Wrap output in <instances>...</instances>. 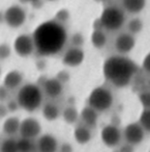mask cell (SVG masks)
<instances>
[{
    "instance_id": "cell-1",
    "label": "cell",
    "mask_w": 150,
    "mask_h": 152,
    "mask_svg": "<svg viewBox=\"0 0 150 152\" xmlns=\"http://www.w3.org/2000/svg\"><path fill=\"white\" fill-rule=\"evenodd\" d=\"M36 53L40 56H53L64 49L69 34L63 24L48 20L38 24L32 34Z\"/></svg>"
},
{
    "instance_id": "cell-2",
    "label": "cell",
    "mask_w": 150,
    "mask_h": 152,
    "mask_svg": "<svg viewBox=\"0 0 150 152\" xmlns=\"http://www.w3.org/2000/svg\"><path fill=\"white\" fill-rule=\"evenodd\" d=\"M138 70V65L133 59L118 53L109 56L102 65L105 79L118 89L131 85Z\"/></svg>"
},
{
    "instance_id": "cell-3",
    "label": "cell",
    "mask_w": 150,
    "mask_h": 152,
    "mask_svg": "<svg viewBox=\"0 0 150 152\" xmlns=\"http://www.w3.org/2000/svg\"><path fill=\"white\" fill-rule=\"evenodd\" d=\"M44 92L40 85L33 83H23L18 90L16 100L21 110L27 113H34L44 104Z\"/></svg>"
},
{
    "instance_id": "cell-4",
    "label": "cell",
    "mask_w": 150,
    "mask_h": 152,
    "mask_svg": "<svg viewBox=\"0 0 150 152\" xmlns=\"http://www.w3.org/2000/svg\"><path fill=\"white\" fill-rule=\"evenodd\" d=\"M98 22L100 27L107 31H118L125 23V13L122 7L108 5L102 10Z\"/></svg>"
},
{
    "instance_id": "cell-5",
    "label": "cell",
    "mask_w": 150,
    "mask_h": 152,
    "mask_svg": "<svg viewBox=\"0 0 150 152\" xmlns=\"http://www.w3.org/2000/svg\"><path fill=\"white\" fill-rule=\"evenodd\" d=\"M87 103L100 114L108 112L114 104L113 92L105 86L94 88L88 96Z\"/></svg>"
},
{
    "instance_id": "cell-6",
    "label": "cell",
    "mask_w": 150,
    "mask_h": 152,
    "mask_svg": "<svg viewBox=\"0 0 150 152\" xmlns=\"http://www.w3.org/2000/svg\"><path fill=\"white\" fill-rule=\"evenodd\" d=\"M27 21V12L21 4H12L3 13V22L12 29L22 27Z\"/></svg>"
},
{
    "instance_id": "cell-7",
    "label": "cell",
    "mask_w": 150,
    "mask_h": 152,
    "mask_svg": "<svg viewBox=\"0 0 150 152\" xmlns=\"http://www.w3.org/2000/svg\"><path fill=\"white\" fill-rule=\"evenodd\" d=\"M13 50L22 58H27L35 53V44L32 34H22L16 37L13 43Z\"/></svg>"
},
{
    "instance_id": "cell-8",
    "label": "cell",
    "mask_w": 150,
    "mask_h": 152,
    "mask_svg": "<svg viewBox=\"0 0 150 152\" xmlns=\"http://www.w3.org/2000/svg\"><path fill=\"white\" fill-rule=\"evenodd\" d=\"M145 135V130L140 125L139 122L128 123L122 131V137L124 139L125 143L128 144V145H131L133 147L143 143Z\"/></svg>"
},
{
    "instance_id": "cell-9",
    "label": "cell",
    "mask_w": 150,
    "mask_h": 152,
    "mask_svg": "<svg viewBox=\"0 0 150 152\" xmlns=\"http://www.w3.org/2000/svg\"><path fill=\"white\" fill-rule=\"evenodd\" d=\"M43 132V127L40 121L33 117H27V118L21 120L20 123L19 134L21 137L29 140H36Z\"/></svg>"
},
{
    "instance_id": "cell-10",
    "label": "cell",
    "mask_w": 150,
    "mask_h": 152,
    "mask_svg": "<svg viewBox=\"0 0 150 152\" xmlns=\"http://www.w3.org/2000/svg\"><path fill=\"white\" fill-rule=\"evenodd\" d=\"M100 139L105 146L109 148H115L122 141V131L116 125L107 124L100 130Z\"/></svg>"
},
{
    "instance_id": "cell-11",
    "label": "cell",
    "mask_w": 150,
    "mask_h": 152,
    "mask_svg": "<svg viewBox=\"0 0 150 152\" xmlns=\"http://www.w3.org/2000/svg\"><path fill=\"white\" fill-rule=\"evenodd\" d=\"M136 46V37L128 31L121 32L114 41V48L118 54L127 55L133 50Z\"/></svg>"
},
{
    "instance_id": "cell-12",
    "label": "cell",
    "mask_w": 150,
    "mask_h": 152,
    "mask_svg": "<svg viewBox=\"0 0 150 152\" xmlns=\"http://www.w3.org/2000/svg\"><path fill=\"white\" fill-rule=\"evenodd\" d=\"M85 52L82 47L71 46L64 51L62 55V64L69 68L80 67L84 63Z\"/></svg>"
},
{
    "instance_id": "cell-13",
    "label": "cell",
    "mask_w": 150,
    "mask_h": 152,
    "mask_svg": "<svg viewBox=\"0 0 150 152\" xmlns=\"http://www.w3.org/2000/svg\"><path fill=\"white\" fill-rule=\"evenodd\" d=\"M36 152H58L59 142L55 135L51 133L40 134L35 141Z\"/></svg>"
},
{
    "instance_id": "cell-14",
    "label": "cell",
    "mask_w": 150,
    "mask_h": 152,
    "mask_svg": "<svg viewBox=\"0 0 150 152\" xmlns=\"http://www.w3.org/2000/svg\"><path fill=\"white\" fill-rule=\"evenodd\" d=\"M42 89L45 96L50 99H57L62 95L64 87L60 79L57 77H52V78H47L43 83Z\"/></svg>"
},
{
    "instance_id": "cell-15",
    "label": "cell",
    "mask_w": 150,
    "mask_h": 152,
    "mask_svg": "<svg viewBox=\"0 0 150 152\" xmlns=\"http://www.w3.org/2000/svg\"><path fill=\"white\" fill-rule=\"evenodd\" d=\"M24 83V74L20 70H11L3 77V86L9 91L19 90Z\"/></svg>"
},
{
    "instance_id": "cell-16",
    "label": "cell",
    "mask_w": 150,
    "mask_h": 152,
    "mask_svg": "<svg viewBox=\"0 0 150 152\" xmlns=\"http://www.w3.org/2000/svg\"><path fill=\"white\" fill-rule=\"evenodd\" d=\"M98 115H100V113L96 112L94 108H92L91 106H89L87 104L80 112L79 120L81 121V123L83 125L89 127L90 129H93L97 126L98 117H100Z\"/></svg>"
},
{
    "instance_id": "cell-17",
    "label": "cell",
    "mask_w": 150,
    "mask_h": 152,
    "mask_svg": "<svg viewBox=\"0 0 150 152\" xmlns=\"http://www.w3.org/2000/svg\"><path fill=\"white\" fill-rule=\"evenodd\" d=\"M147 0H121V7L124 12L131 15H138L144 11Z\"/></svg>"
},
{
    "instance_id": "cell-18",
    "label": "cell",
    "mask_w": 150,
    "mask_h": 152,
    "mask_svg": "<svg viewBox=\"0 0 150 152\" xmlns=\"http://www.w3.org/2000/svg\"><path fill=\"white\" fill-rule=\"evenodd\" d=\"M42 114L45 120L49 122L56 121L61 117V110L54 102H46L42 105Z\"/></svg>"
},
{
    "instance_id": "cell-19",
    "label": "cell",
    "mask_w": 150,
    "mask_h": 152,
    "mask_svg": "<svg viewBox=\"0 0 150 152\" xmlns=\"http://www.w3.org/2000/svg\"><path fill=\"white\" fill-rule=\"evenodd\" d=\"M21 120L17 116H7L2 124V131L7 137H15L19 133Z\"/></svg>"
},
{
    "instance_id": "cell-20",
    "label": "cell",
    "mask_w": 150,
    "mask_h": 152,
    "mask_svg": "<svg viewBox=\"0 0 150 152\" xmlns=\"http://www.w3.org/2000/svg\"><path fill=\"white\" fill-rule=\"evenodd\" d=\"M92 129L89 127L85 126L83 124L77 125L76 128L74 129V139L80 145H86L88 144L92 139Z\"/></svg>"
},
{
    "instance_id": "cell-21",
    "label": "cell",
    "mask_w": 150,
    "mask_h": 152,
    "mask_svg": "<svg viewBox=\"0 0 150 152\" xmlns=\"http://www.w3.org/2000/svg\"><path fill=\"white\" fill-rule=\"evenodd\" d=\"M90 42L95 49L100 50V49L105 48L108 43V36L106 34V30L100 27L94 28L90 36Z\"/></svg>"
},
{
    "instance_id": "cell-22",
    "label": "cell",
    "mask_w": 150,
    "mask_h": 152,
    "mask_svg": "<svg viewBox=\"0 0 150 152\" xmlns=\"http://www.w3.org/2000/svg\"><path fill=\"white\" fill-rule=\"evenodd\" d=\"M80 112L76 108L75 105H67L61 110V117L63 121L69 125H74L79 121Z\"/></svg>"
},
{
    "instance_id": "cell-23",
    "label": "cell",
    "mask_w": 150,
    "mask_h": 152,
    "mask_svg": "<svg viewBox=\"0 0 150 152\" xmlns=\"http://www.w3.org/2000/svg\"><path fill=\"white\" fill-rule=\"evenodd\" d=\"M18 152H36L35 140H29L25 137L17 139Z\"/></svg>"
},
{
    "instance_id": "cell-24",
    "label": "cell",
    "mask_w": 150,
    "mask_h": 152,
    "mask_svg": "<svg viewBox=\"0 0 150 152\" xmlns=\"http://www.w3.org/2000/svg\"><path fill=\"white\" fill-rule=\"evenodd\" d=\"M0 152H18L17 139L14 137H7L0 144Z\"/></svg>"
},
{
    "instance_id": "cell-25",
    "label": "cell",
    "mask_w": 150,
    "mask_h": 152,
    "mask_svg": "<svg viewBox=\"0 0 150 152\" xmlns=\"http://www.w3.org/2000/svg\"><path fill=\"white\" fill-rule=\"evenodd\" d=\"M143 27H144V23L140 18H137V17L131 18V19L127 22V31H128L129 34H133V36L140 34V32L143 30Z\"/></svg>"
},
{
    "instance_id": "cell-26",
    "label": "cell",
    "mask_w": 150,
    "mask_h": 152,
    "mask_svg": "<svg viewBox=\"0 0 150 152\" xmlns=\"http://www.w3.org/2000/svg\"><path fill=\"white\" fill-rule=\"evenodd\" d=\"M138 122L143 127L146 133H150V108H143Z\"/></svg>"
},
{
    "instance_id": "cell-27",
    "label": "cell",
    "mask_w": 150,
    "mask_h": 152,
    "mask_svg": "<svg viewBox=\"0 0 150 152\" xmlns=\"http://www.w3.org/2000/svg\"><path fill=\"white\" fill-rule=\"evenodd\" d=\"M138 99L143 108H150V90H144L138 94Z\"/></svg>"
},
{
    "instance_id": "cell-28",
    "label": "cell",
    "mask_w": 150,
    "mask_h": 152,
    "mask_svg": "<svg viewBox=\"0 0 150 152\" xmlns=\"http://www.w3.org/2000/svg\"><path fill=\"white\" fill-rule=\"evenodd\" d=\"M13 47L6 43H1L0 44V61H5L12 54Z\"/></svg>"
},
{
    "instance_id": "cell-29",
    "label": "cell",
    "mask_w": 150,
    "mask_h": 152,
    "mask_svg": "<svg viewBox=\"0 0 150 152\" xmlns=\"http://www.w3.org/2000/svg\"><path fill=\"white\" fill-rule=\"evenodd\" d=\"M69 17H71V15H69V11L65 9H62L56 13V16H55L54 20H56L57 22H59V23L64 25V24L69 20Z\"/></svg>"
},
{
    "instance_id": "cell-30",
    "label": "cell",
    "mask_w": 150,
    "mask_h": 152,
    "mask_svg": "<svg viewBox=\"0 0 150 152\" xmlns=\"http://www.w3.org/2000/svg\"><path fill=\"white\" fill-rule=\"evenodd\" d=\"M71 45L76 47H82L85 43V39H84L83 34L80 32H76L71 37Z\"/></svg>"
},
{
    "instance_id": "cell-31",
    "label": "cell",
    "mask_w": 150,
    "mask_h": 152,
    "mask_svg": "<svg viewBox=\"0 0 150 152\" xmlns=\"http://www.w3.org/2000/svg\"><path fill=\"white\" fill-rule=\"evenodd\" d=\"M5 104H6L9 113H11V114H14V113H16L18 110H20L19 103H18V101L16 100V98H11V99H9L5 102Z\"/></svg>"
},
{
    "instance_id": "cell-32",
    "label": "cell",
    "mask_w": 150,
    "mask_h": 152,
    "mask_svg": "<svg viewBox=\"0 0 150 152\" xmlns=\"http://www.w3.org/2000/svg\"><path fill=\"white\" fill-rule=\"evenodd\" d=\"M9 93H11V91H9L5 86H3V85L0 86V102L5 103L7 100L11 99Z\"/></svg>"
},
{
    "instance_id": "cell-33",
    "label": "cell",
    "mask_w": 150,
    "mask_h": 152,
    "mask_svg": "<svg viewBox=\"0 0 150 152\" xmlns=\"http://www.w3.org/2000/svg\"><path fill=\"white\" fill-rule=\"evenodd\" d=\"M142 68L146 73L150 75V52H148L144 57L143 63H142Z\"/></svg>"
},
{
    "instance_id": "cell-34",
    "label": "cell",
    "mask_w": 150,
    "mask_h": 152,
    "mask_svg": "<svg viewBox=\"0 0 150 152\" xmlns=\"http://www.w3.org/2000/svg\"><path fill=\"white\" fill-rule=\"evenodd\" d=\"M9 110L6 107V104L3 102H0V119H5L9 116Z\"/></svg>"
},
{
    "instance_id": "cell-35",
    "label": "cell",
    "mask_w": 150,
    "mask_h": 152,
    "mask_svg": "<svg viewBox=\"0 0 150 152\" xmlns=\"http://www.w3.org/2000/svg\"><path fill=\"white\" fill-rule=\"evenodd\" d=\"M59 152H73V147H71V144L69 143H64L61 146H59Z\"/></svg>"
},
{
    "instance_id": "cell-36",
    "label": "cell",
    "mask_w": 150,
    "mask_h": 152,
    "mask_svg": "<svg viewBox=\"0 0 150 152\" xmlns=\"http://www.w3.org/2000/svg\"><path fill=\"white\" fill-rule=\"evenodd\" d=\"M25 2H30V3H34V2H38V0H24Z\"/></svg>"
},
{
    "instance_id": "cell-37",
    "label": "cell",
    "mask_w": 150,
    "mask_h": 152,
    "mask_svg": "<svg viewBox=\"0 0 150 152\" xmlns=\"http://www.w3.org/2000/svg\"><path fill=\"white\" fill-rule=\"evenodd\" d=\"M148 88H149V90H150V78L148 79Z\"/></svg>"
},
{
    "instance_id": "cell-38",
    "label": "cell",
    "mask_w": 150,
    "mask_h": 152,
    "mask_svg": "<svg viewBox=\"0 0 150 152\" xmlns=\"http://www.w3.org/2000/svg\"><path fill=\"white\" fill-rule=\"evenodd\" d=\"M1 75H2V69H1V67H0V77H1Z\"/></svg>"
},
{
    "instance_id": "cell-39",
    "label": "cell",
    "mask_w": 150,
    "mask_h": 152,
    "mask_svg": "<svg viewBox=\"0 0 150 152\" xmlns=\"http://www.w3.org/2000/svg\"><path fill=\"white\" fill-rule=\"evenodd\" d=\"M47 1H50V2H55V1H58V0H47Z\"/></svg>"
}]
</instances>
